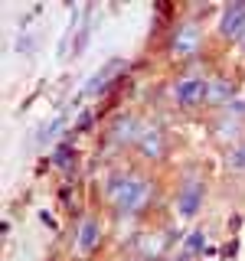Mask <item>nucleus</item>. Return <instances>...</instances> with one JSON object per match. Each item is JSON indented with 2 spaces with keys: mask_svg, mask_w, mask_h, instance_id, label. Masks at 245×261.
Listing matches in <instances>:
<instances>
[{
  "mask_svg": "<svg viewBox=\"0 0 245 261\" xmlns=\"http://www.w3.org/2000/svg\"><path fill=\"white\" fill-rule=\"evenodd\" d=\"M108 196L121 212L134 216V212H141L147 206V199H151V183H147L144 176H114L108 183Z\"/></svg>",
  "mask_w": 245,
  "mask_h": 261,
  "instance_id": "1",
  "label": "nucleus"
},
{
  "mask_svg": "<svg viewBox=\"0 0 245 261\" xmlns=\"http://www.w3.org/2000/svg\"><path fill=\"white\" fill-rule=\"evenodd\" d=\"M206 92H209V82L200 79V75H186L177 82L174 95H177V105H183V108H196L200 101H206Z\"/></svg>",
  "mask_w": 245,
  "mask_h": 261,
  "instance_id": "2",
  "label": "nucleus"
},
{
  "mask_svg": "<svg viewBox=\"0 0 245 261\" xmlns=\"http://www.w3.org/2000/svg\"><path fill=\"white\" fill-rule=\"evenodd\" d=\"M200 206H203V179L190 176L183 186H180V193H177V209H180L183 219H193L196 212H200Z\"/></svg>",
  "mask_w": 245,
  "mask_h": 261,
  "instance_id": "3",
  "label": "nucleus"
},
{
  "mask_svg": "<svg viewBox=\"0 0 245 261\" xmlns=\"http://www.w3.org/2000/svg\"><path fill=\"white\" fill-rule=\"evenodd\" d=\"M219 33L229 36V39H245V0L226 7L223 23H219Z\"/></svg>",
  "mask_w": 245,
  "mask_h": 261,
  "instance_id": "4",
  "label": "nucleus"
},
{
  "mask_svg": "<svg viewBox=\"0 0 245 261\" xmlns=\"http://www.w3.org/2000/svg\"><path fill=\"white\" fill-rule=\"evenodd\" d=\"M121 69H125V62H121V59H111V62H105L102 69H98L95 75H92V79L85 82V88H82V95H102L105 88L111 85V79L118 75Z\"/></svg>",
  "mask_w": 245,
  "mask_h": 261,
  "instance_id": "5",
  "label": "nucleus"
},
{
  "mask_svg": "<svg viewBox=\"0 0 245 261\" xmlns=\"http://www.w3.org/2000/svg\"><path fill=\"white\" fill-rule=\"evenodd\" d=\"M200 49V27L196 23H183L174 36V56H193Z\"/></svg>",
  "mask_w": 245,
  "mask_h": 261,
  "instance_id": "6",
  "label": "nucleus"
},
{
  "mask_svg": "<svg viewBox=\"0 0 245 261\" xmlns=\"http://www.w3.org/2000/svg\"><path fill=\"white\" fill-rule=\"evenodd\" d=\"M137 144H141V150L147 153V157H154V160L163 157V134L157 127H144L141 137H137Z\"/></svg>",
  "mask_w": 245,
  "mask_h": 261,
  "instance_id": "7",
  "label": "nucleus"
},
{
  "mask_svg": "<svg viewBox=\"0 0 245 261\" xmlns=\"http://www.w3.org/2000/svg\"><path fill=\"white\" fill-rule=\"evenodd\" d=\"M98 239H102V225H98L95 219H85L82 228H79V242H76L79 251H82V255H88V251L98 245Z\"/></svg>",
  "mask_w": 245,
  "mask_h": 261,
  "instance_id": "8",
  "label": "nucleus"
},
{
  "mask_svg": "<svg viewBox=\"0 0 245 261\" xmlns=\"http://www.w3.org/2000/svg\"><path fill=\"white\" fill-rule=\"evenodd\" d=\"M229 98H232V82L229 79H212L209 92H206V101L209 105H229Z\"/></svg>",
  "mask_w": 245,
  "mask_h": 261,
  "instance_id": "9",
  "label": "nucleus"
},
{
  "mask_svg": "<svg viewBox=\"0 0 245 261\" xmlns=\"http://www.w3.org/2000/svg\"><path fill=\"white\" fill-rule=\"evenodd\" d=\"M82 13H85V10H79V7H72V10H69V23H65L62 39H59V59H65V56H69V39L82 30V27H79V16H82Z\"/></svg>",
  "mask_w": 245,
  "mask_h": 261,
  "instance_id": "10",
  "label": "nucleus"
},
{
  "mask_svg": "<svg viewBox=\"0 0 245 261\" xmlns=\"http://www.w3.org/2000/svg\"><path fill=\"white\" fill-rule=\"evenodd\" d=\"M92 30H95V13H92V10H85V23H82L76 43H72V56H82V53H85L88 39H92Z\"/></svg>",
  "mask_w": 245,
  "mask_h": 261,
  "instance_id": "11",
  "label": "nucleus"
},
{
  "mask_svg": "<svg viewBox=\"0 0 245 261\" xmlns=\"http://www.w3.org/2000/svg\"><path fill=\"white\" fill-rule=\"evenodd\" d=\"M134 127H137V121H134V118L118 121V127H114V141H125V144L137 141V137H141V130H134Z\"/></svg>",
  "mask_w": 245,
  "mask_h": 261,
  "instance_id": "12",
  "label": "nucleus"
},
{
  "mask_svg": "<svg viewBox=\"0 0 245 261\" xmlns=\"http://www.w3.org/2000/svg\"><path fill=\"white\" fill-rule=\"evenodd\" d=\"M62 124H65V114H59V118H56L49 127H43V130H39V144H49V141H56V137H59V130H62Z\"/></svg>",
  "mask_w": 245,
  "mask_h": 261,
  "instance_id": "13",
  "label": "nucleus"
},
{
  "mask_svg": "<svg viewBox=\"0 0 245 261\" xmlns=\"http://www.w3.org/2000/svg\"><path fill=\"white\" fill-rule=\"evenodd\" d=\"M33 49H36V39H33L30 33H20V39H16V53H20L23 59H33Z\"/></svg>",
  "mask_w": 245,
  "mask_h": 261,
  "instance_id": "14",
  "label": "nucleus"
},
{
  "mask_svg": "<svg viewBox=\"0 0 245 261\" xmlns=\"http://www.w3.org/2000/svg\"><path fill=\"white\" fill-rule=\"evenodd\" d=\"M72 157H76V153H72V147H69V144H59V147H56V157H53V163L65 170V167L72 163Z\"/></svg>",
  "mask_w": 245,
  "mask_h": 261,
  "instance_id": "15",
  "label": "nucleus"
},
{
  "mask_svg": "<svg viewBox=\"0 0 245 261\" xmlns=\"http://www.w3.org/2000/svg\"><path fill=\"white\" fill-rule=\"evenodd\" d=\"M203 245H206V235L203 232H190V239H186V255H196V251H203Z\"/></svg>",
  "mask_w": 245,
  "mask_h": 261,
  "instance_id": "16",
  "label": "nucleus"
},
{
  "mask_svg": "<svg viewBox=\"0 0 245 261\" xmlns=\"http://www.w3.org/2000/svg\"><path fill=\"white\" fill-rule=\"evenodd\" d=\"M229 167H232V170H245V144H239L232 153H229Z\"/></svg>",
  "mask_w": 245,
  "mask_h": 261,
  "instance_id": "17",
  "label": "nucleus"
},
{
  "mask_svg": "<svg viewBox=\"0 0 245 261\" xmlns=\"http://www.w3.org/2000/svg\"><path fill=\"white\" fill-rule=\"evenodd\" d=\"M235 127H239V121H235V118L223 121V124H219V137H223V141H232V137H235Z\"/></svg>",
  "mask_w": 245,
  "mask_h": 261,
  "instance_id": "18",
  "label": "nucleus"
},
{
  "mask_svg": "<svg viewBox=\"0 0 245 261\" xmlns=\"http://www.w3.org/2000/svg\"><path fill=\"white\" fill-rule=\"evenodd\" d=\"M242 114H245V98H235V101H229V118L239 121Z\"/></svg>",
  "mask_w": 245,
  "mask_h": 261,
  "instance_id": "19",
  "label": "nucleus"
},
{
  "mask_svg": "<svg viewBox=\"0 0 245 261\" xmlns=\"http://www.w3.org/2000/svg\"><path fill=\"white\" fill-rule=\"evenodd\" d=\"M88 124H92V114H82V118H79V124H76V130H85Z\"/></svg>",
  "mask_w": 245,
  "mask_h": 261,
  "instance_id": "20",
  "label": "nucleus"
},
{
  "mask_svg": "<svg viewBox=\"0 0 245 261\" xmlns=\"http://www.w3.org/2000/svg\"><path fill=\"white\" fill-rule=\"evenodd\" d=\"M242 43H245V39H242Z\"/></svg>",
  "mask_w": 245,
  "mask_h": 261,
  "instance_id": "21",
  "label": "nucleus"
}]
</instances>
